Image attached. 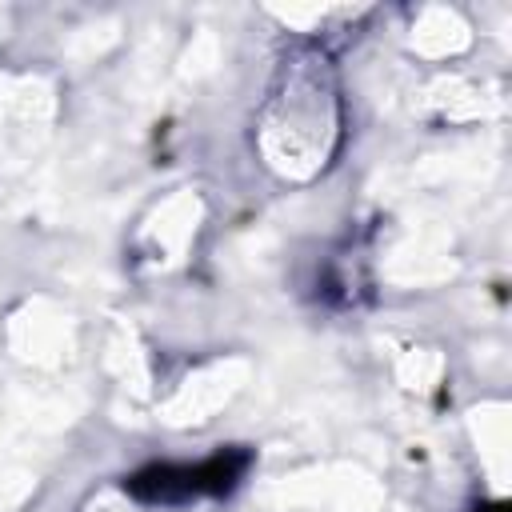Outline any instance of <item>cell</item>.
<instances>
[{"label":"cell","instance_id":"2","mask_svg":"<svg viewBox=\"0 0 512 512\" xmlns=\"http://www.w3.org/2000/svg\"><path fill=\"white\" fill-rule=\"evenodd\" d=\"M248 456H232V452H216L200 464H156L140 476H132V492L144 500H164V504H184L196 496H216L228 492L240 472H244Z\"/></svg>","mask_w":512,"mask_h":512},{"label":"cell","instance_id":"1","mask_svg":"<svg viewBox=\"0 0 512 512\" xmlns=\"http://www.w3.org/2000/svg\"><path fill=\"white\" fill-rule=\"evenodd\" d=\"M260 156L284 180H312L340 144V88L316 48H296L276 68L260 108Z\"/></svg>","mask_w":512,"mask_h":512}]
</instances>
